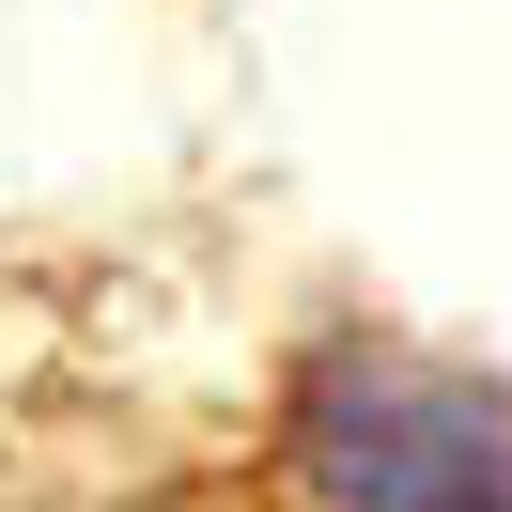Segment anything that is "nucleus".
<instances>
[{"instance_id": "obj_1", "label": "nucleus", "mask_w": 512, "mask_h": 512, "mask_svg": "<svg viewBox=\"0 0 512 512\" xmlns=\"http://www.w3.org/2000/svg\"><path fill=\"white\" fill-rule=\"evenodd\" d=\"M295 450L326 512H512V388L450 357H326Z\"/></svg>"}]
</instances>
